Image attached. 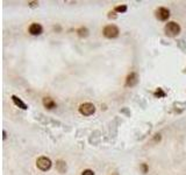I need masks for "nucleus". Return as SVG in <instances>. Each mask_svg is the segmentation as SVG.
<instances>
[{"mask_svg": "<svg viewBox=\"0 0 186 175\" xmlns=\"http://www.w3.org/2000/svg\"><path fill=\"white\" fill-rule=\"evenodd\" d=\"M165 33H166V35H169V36H176V35H178L179 33H180V27H179L178 23L173 22H168L166 23V26H165Z\"/></svg>", "mask_w": 186, "mask_h": 175, "instance_id": "nucleus-1", "label": "nucleus"}, {"mask_svg": "<svg viewBox=\"0 0 186 175\" xmlns=\"http://www.w3.org/2000/svg\"><path fill=\"white\" fill-rule=\"evenodd\" d=\"M104 35L107 39H115L118 38L119 35V29L116 26L114 25H109V26H106L104 28Z\"/></svg>", "mask_w": 186, "mask_h": 175, "instance_id": "nucleus-2", "label": "nucleus"}, {"mask_svg": "<svg viewBox=\"0 0 186 175\" xmlns=\"http://www.w3.org/2000/svg\"><path fill=\"white\" fill-rule=\"evenodd\" d=\"M79 112L84 116H91L96 112V106L92 103H84L79 106Z\"/></svg>", "mask_w": 186, "mask_h": 175, "instance_id": "nucleus-3", "label": "nucleus"}, {"mask_svg": "<svg viewBox=\"0 0 186 175\" xmlns=\"http://www.w3.org/2000/svg\"><path fill=\"white\" fill-rule=\"evenodd\" d=\"M36 165L41 170L45 172V170L50 169V167H51V161H50V159H48L47 156H41V158L37 159Z\"/></svg>", "mask_w": 186, "mask_h": 175, "instance_id": "nucleus-4", "label": "nucleus"}, {"mask_svg": "<svg viewBox=\"0 0 186 175\" xmlns=\"http://www.w3.org/2000/svg\"><path fill=\"white\" fill-rule=\"evenodd\" d=\"M170 16V11L165 7H159L156 9V18L161 21H165L168 20Z\"/></svg>", "mask_w": 186, "mask_h": 175, "instance_id": "nucleus-5", "label": "nucleus"}, {"mask_svg": "<svg viewBox=\"0 0 186 175\" xmlns=\"http://www.w3.org/2000/svg\"><path fill=\"white\" fill-rule=\"evenodd\" d=\"M137 82H139V77H137V75H136L135 72H132L130 75H128V77H127L126 85L127 86H134V85L137 84Z\"/></svg>", "mask_w": 186, "mask_h": 175, "instance_id": "nucleus-6", "label": "nucleus"}, {"mask_svg": "<svg viewBox=\"0 0 186 175\" xmlns=\"http://www.w3.org/2000/svg\"><path fill=\"white\" fill-rule=\"evenodd\" d=\"M29 33L31 35H40L42 33V26L40 23H31L29 26Z\"/></svg>", "mask_w": 186, "mask_h": 175, "instance_id": "nucleus-7", "label": "nucleus"}, {"mask_svg": "<svg viewBox=\"0 0 186 175\" xmlns=\"http://www.w3.org/2000/svg\"><path fill=\"white\" fill-rule=\"evenodd\" d=\"M43 105H44L47 109H54V107H56V102L52 98L50 97H44L43 98Z\"/></svg>", "mask_w": 186, "mask_h": 175, "instance_id": "nucleus-8", "label": "nucleus"}, {"mask_svg": "<svg viewBox=\"0 0 186 175\" xmlns=\"http://www.w3.org/2000/svg\"><path fill=\"white\" fill-rule=\"evenodd\" d=\"M12 99H13V102L15 103V105H18L19 107H21L22 110H26V109H27V105H26V104L23 103L21 99L18 98L16 96H12Z\"/></svg>", "mask_w": 186, "mask_h": 175, "instance_id": "nucleus-9", "label": "nucleus"}, {"mask_svg": "<svg viewBox=\"0 0 186 175\" xmlns=\"http://www.w3.org/2000/svg\"><path fill=\"white\" fill-rule=\"evenodd\" d=\"M57 170H58L60 173H64V172L67 170V165H65L64 161L60 160V161L57 162Z\"/></svg>", "mask_w": 186, "mask_h": 175, "instance_id": "nucleus-10", "label": "nucleus"}, {"mask_svg": "<svg viewBox=\"0 0 186 175\" xmlns=\"http://www.w3.org/2000/svg\"><path fill=\"white\" fill-rule=\"evenodd\" d=\"M77 33H78V35H79L80 38H86V36L89 35V31H87V28H85V27L79 28V29L77 31Z\"/></svg>", "mask_w": 186, "mask_h": 175, "instance_id": "nucleus-11", "label": "nucleus"}, {"mask_svg": "<svg viewBox=\"0 0 186 175\" xmlns=\"http://www.w3.org/2000/svg\"><path fill=\"white\" fill-rule=\"evenodd\" d=\"M115 11H116V12H121V13H123V12H126V11H127V6H126V5L116 6V7H115Z\"/></svg>", "mask_w": 186, "mask_h": 175, "instance_id": "nucleus-12", "label": "nucleus"}, {"mask_svg": "<svg viewBox=\"0 0 186 175\" xmlns=\"http://www.w3.org/2000/svg\"><path fill=\"white\" fill-rule=\"evenodd\" d=\"M82 175H94V172H93V170H91V169H86V170H84V172H83Z\"/></svg>", "mask_w": 186, "mask_h": 175, "instance_id": "nucleus-13", "label": "nucleus"}, {"mask_svg": "<svg viewBox=\"0 0 186 175\" xmlns=\"http://www.w3.org/2000/svg\"><path fill=\"white\" fill-rule=\"evenodd\" d=\"M141 168H142V170H143V173H147V172H148V167H147L145 163H142Z\"/></svg>", "mask_w": 186, "mask_h": 175, "instance_id": "nucleus-14", "label": "nucleus"}]
</instances>
